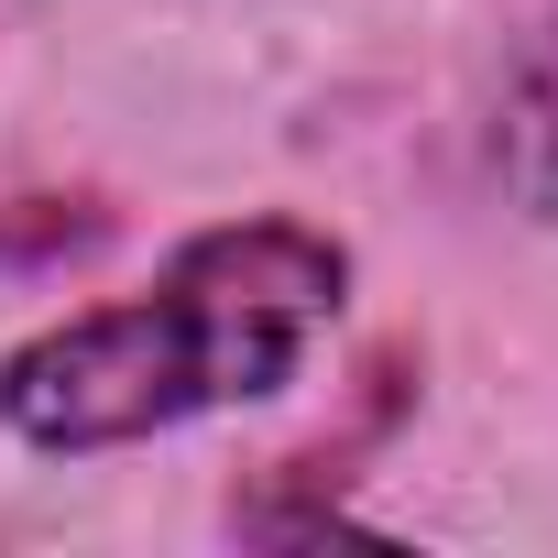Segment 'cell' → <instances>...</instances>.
Returning a JSON list of instances; mask_svg holds the SVG:
<instances>
[{
	"label": "cell",
	"mask_w": 558,
	"mask_h": 558,
	"mask_svg": "<svg viewBox=\"0 0 558 558\" xmlns=\"http://www.w3.org/2000/svg\"><path fill=\"white\" fill-rule=\"evenodd\" d=\"M514 165H525V186L536 197H558V45L525 66V88H514Z\"/></svg>",
	"instance_id": "7a4b0ae2"
},
{
	"label": "cell",
	"mask_w": 558,
	"mask_h": 558,
	"mask_svg": "<svg viewBox=\"0 0 558 558\" xmlns=\"http://www.w3.org/2000/svg\"><path fill=\"white\" fill-rule=\"evenodd\" d=\"M340 318V252L296 219L208 230L165 263V286L99 318H66L0 373V416L45 449H110L230 395H274L307 340Z\"/></svg>",
	"instance_id": "6da1fadb"
}]
</instances>
